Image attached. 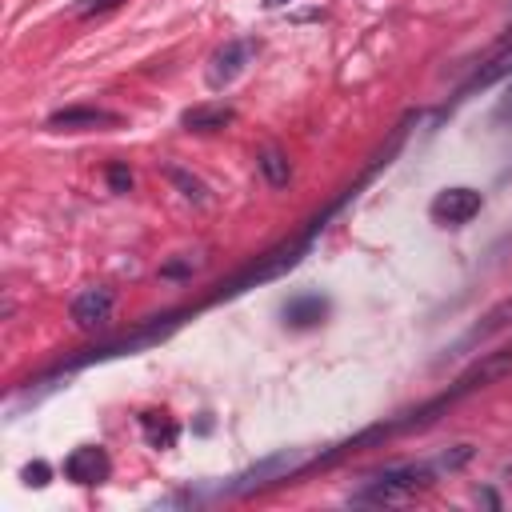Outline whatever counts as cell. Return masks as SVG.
<instances>
[{"instance_id": "obj_3", "label": "cell", "mask_w": 512, "mask_h": 512, "mask_svg": "<svg viewBox=\"0 0 512 512\" xmlns=\"http://www.w3.org/2000/svg\"><path fill=\"white\" fill-rule=\"evenodd\" d=\"M480 208H484V196H480L476 188L456 184V188H440V192L432 196L428 216H432L440 228H464L472 216H480Z\"/></svg>"}, {"instance_id": "obj_10", "label": "cell", "mask_w": 512, "mask_h": 512, "mask_svg": "<svg viewBox=\"0 0 512 512\" xmlns=\"http://www.w3.org/2000/svg\"><path fill=\"white\" fill-rule=\"evenodd\" d=\"M508 72H512V48H508V52H500L496 60H488V64H484V68H480V72L460 88V96H472L476 88H488V84H496V80H500V76H508Z\"/></svg>"}, {"instance_id": "obj_6", "label": "cell", "mask_w": 512, "mask_h": 512, "mask_svg": "<svg viewBox=\"0 0 512 512\" xmlns=\"http://www.w3.org/2000/svg\"><path fill=\"white\" fill-rule=\"evenodd\" d=\"M112 304H116V296H112V288H104V284H92V288H84V292H76L72 296V324L76 328H84V332H92V328H100V324H108V316H112Z\"/></svg>"}, {"instance_id": "obj_7", "label": "cell", "mask_w": 512, "mask_h": 512, "mask_svg": "<svg viewBox=\"0 0 512 512\" xmlns=\"http://www.w3.org/2000/svg\"><path fill=\"white\" fill-rule=\"evenodd\" d=\"M108 472H112L108 452H104V448H96V444L72 448V452L64 456V476H68L72 484H100Z\"/></svg>"}, {"instance_id": "obj_8", "label": "cell", "mask_w": 512, "mask_h": 512, "mask_svg": "<svg viewBox=\"0 0 512 512\" xmlns=\"http://www.w3.org/2000/svg\"><path fill=\"white\" fill-rule=\"evenodd\" d=\"M280 316H284V324H292V328H316V324L328 316V300L316 296V292H300V296H292V300L280 308Z\"/></svg>"}, {"instance_id": "obj_2", "label": "cell", "mask_w": 512, "mask_h": 512, "mask_svg": "<svg viewBox=\"0 0 512 512\" xmlns=\"http://www.w3.org/2000/svg\"><path fill=\"white\" fill-rule=\"evenodd\" d=\"M304 468V452L300 448H284V452H272V456H264L260 464H252L248 472H240L224 492H232V496H244V492H252V488H260V484H272V480H288L292 472H300Z\"/></svg>"}, {"instance_id": "obj_15", "label": "cell", "mask_w": 512, "mask_h": 512, "mask_svg": "<svg viewBox=\"0 0 512 512\" xmlns=\"http://www.w3.org/2000/svg\"><path fill=\"white\" fill-rule=\"evenodd\" d=\"M288 0H264V8H284Z\"/></svg>"}, {"instance_id": "obj_11", "label": "cell", "mask_w": 512, "mask_h": 512, "mask_svg": "<svg viewBox=\"0 0 512 512\" xmlns=\"http://www.w3.org/2000/svg\"><path fill=\"white\" fill-rule=\"evenodd\" d=\"M256 164H260V172H264V180H268L272 188H284V184L292 180V164H288V156H284L280 148H264Z\"/></svg>"}, {"instance_id": "obj_13", "label": "cell", "mask_w": 512, "mask_h": 512, "mask_svg": "<svg viewBox=\"0 0 512 512\" xmlns=\"http://www.w3.org/2000/svg\"><path fill=\"white\" fill-rule=\"evenodd\" d=\"M104 176H108V188H112V192H128V188H132V168H128V164H120V160H116V164H108V172H104Z\"/></svg>"}, {"instance_id": "obj_9", "label": "cell", "mask_w": 512, "mask_h": 512, "mask_svg": "<svg viewBox=\"0 0 512 512\" xmlns=\"http://www.w3.org/2000/svg\"><path fill=\"white\" fill-rule=\"evenodd\" d=\"M236 120V112L228 108V104H192L184 116H180V124L188 128V132H216V128H224V124H232Z\"/></svg>"}, {"instance_id": "obj_5", "label": "cell", "mask_w": 512, "mask_h": 512, "mask_svg": "<svg viewBox=\"0 0 512 512\" xmlns=\"http://www.w3.org/2000/svg\"><path fill=\"white\" fill-rule=\"evenodd\" d=\"M116 124H120V112L96 108V104H72L48 116L52 132H92V128H116Z\"/></svg>"}, {"instance_id": "obj_1", "label": "cell", "mask_w": 512, "mask_h": 512, "mask_svg": "<svg viewBox=\"0 0 512 512\" xmlns=\"http://www.w3.org/2000/svg\"><path fill=\"white\" fill-rule=\"evenodd\" d=\"M436 464H396V468H384L380 476L368 480V488L356 496V500H376V504H396V500H408L412 492L428 488L436 480Z\"/></svg>"}, {"instance_id": "obj_4", "label": "cell", "mask_w": 512, "mask_h": 512, "mask_svg": "<svg viewBox=\"0 0 512 512\" xmlns=\"http://www.w3.org/2000/svg\"><path fill=\"white\" fill-rule=\"evenodd\" d=\"M252 56H256V40H248V36L220 44V48L212 52V60H208V72H204L208 88H212V92L228 88V84H232V80L252 64Z\"/></svg>"}, {"instance_id": "obj_16", "label": "cell", "mask_w": 512, "mask_h": 512, "mask_svg": "<svg viewBox=\"0 0 512 512\" xmlns=\"http://www.w3.org/2000/svg\"><path fill=\"white\" fill-rule=\"evenodd\" d=\"M504 184H512V168H508V172H504Z\"/></svg>"}, {"instance_id": "obj_12", "label": "cell", "mask_w": 512, "mask_h": 512, "mask_svg": "<svg viewBox=\"0 0 512 512\" xmlns=\"http://www.w3.org/2000/svg\"><path fill=\"white\" fill-rule=\"evenodd\" d=\"M164 176H168L188 200H204V184H200L196 176H188V172H180V168H164Z\"/></svg>"}, {"instance_id": "obj_14", "label": "cell", "mask_w": 512, "mask_h": 512, "mask_svg": "<svg viewBox=\"0 0 512 512\" xmlns=\"http://www.w3.org/2000/svg\"><path fill=\"white\" fill-rule=\"evenodd\" d=\"M24 480H28V484H36V488H44V484H48V464H44V460L28 464V468H24Z\"/></svg>"}]
</instances>
